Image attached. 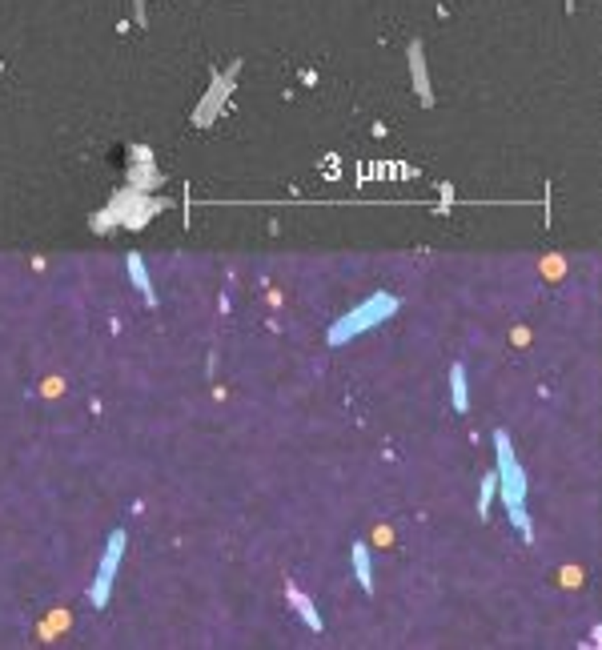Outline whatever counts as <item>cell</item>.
<instances>
[{
  "label": "cell",
  "mask_w": 602,
  "mask_h": 650,
  "mask_svg": "<svg viewBox=\"0 0 602 650\" xmlns=\"http://www.w3.org/2000/svg\"><path fill=\"white\" fill-rule=\"evenodd\" d=\"M494 494H498V474H486V478H482V498H478V510H482V518L490 514Z\"/></svg>",
  "instance_id": "7"
},
{
  "label": "cell",
  "mask_w": 602,
  "mask_h": 650,
  "mask_svg": "<svg viewBox=\"0 0 602 650\" xmlns=\"http://www.w3.org/2000/svg\"><path fill=\"white\" fill-rule=\"evenodd\" d=\"M450 394H454V410H458V413L470 410V390H466V373H462V366H454V369H450Z\"/></svg>",
  "instance_id": "5"
},
{
  "label": "cell",
  "mask_w": 602,
  "mask_h": 650,
  "mask_svg": "<svg viewBox=\"0 0 602 650\" xmlns=\"http://www.w3.org/2000/svg\"><path fill=\"white\" fill-rule=\"evenodd\" d=\"M129 277H133V285H137L140 293L153 301V281H149V273H145V257L140 253H129Z\"/></svg>",
  "instance_id": "6"
},
{
  "label": "cell",
  "mask_w": 602,
  "mask_h": 650,
  "mask_svg": "<svg viewBox=\"0 0 602 650\" xmlns=\"http://www.w3.org/2000/svg\"><path fill=\"white\" fill-rule=\"evenodd\" d=\"M121 558H125V534L117 530V534L109 538V546H105V558H100V574H97V582H93V606H97V610L109 602V590H112V582H117Z\"/></svg>",
  "instance_id": "3"
},
{
  "label": "cell",
  "mask_w": 602,
  "mask_h": 650,
  "mask_svg": "<svg viewBox=\"0 0 602 650\" xmlns=\"http://www.w3.org/2000/svg\"><path fill=\"white\" fill-rule=\"evenodd\" d=\"M393 313H398V297H393V293H374L369 301H362L353 313H346L341 321H334L329 341H334V345H341V341H350V338H358V333H365V329L381 325L386 317H393Z\"/></svg>",
  "instance_id": "2"
},
{
  "label": "cell",
  "mask_w": 602,
  "mask_h": 650,
  "mask_svg": "<svg viewBox=\"0 0 602 650\" xmlns=\"http://www.w3.org/2000/svg\"><path fill=\"white\" fill-rule=\"evenodd\" d=\"M289 598H294V602H297V610H301V618H306L309 626H313V630H322V618H318V610L309 606V598H301V594H297V590H289Z\"/></svg>",
  "instance_id": "8"
},
{
  "label": "cell",
  "mask_w": 602,
  "mask_h": 650,
  "mask_svg": "<svg viewBox=\"0 0 602 650\" xmlns=\"http://www.w3.org/2000/svg\"><path fill=\"white\" fill-rule=\"evenodd\" d=\"M494 450H498V490H502V502L510 510V522L518 526L522 534L530 538V514H526V478H522L518 462H514V446L502 430L494 434Z\"/></svg>",
  "instance_id": "1"
},
{
  "label": "cell",
  "mask_w": 602,
  "mask_h": 650,
  "mask_svg": "<svg viewBox=\"0 0 602 650\" xmlns=\"http://www.w3.org/2000/svg\"><path fill=\"white\" fill-rule=\"evenodd\" d=\"M353 574H358L365 594H374V570H369V546H365V542L353 546Z\"/></svg>",
  "instance_id": "4"
}]
</instances>
